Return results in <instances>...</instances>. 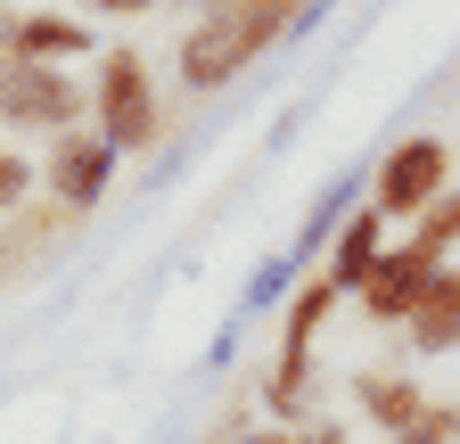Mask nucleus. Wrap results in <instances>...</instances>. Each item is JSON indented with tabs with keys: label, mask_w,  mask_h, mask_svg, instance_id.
<instances>
[{
	"label": "nucleus",
	"mask_w": 460,
	"mask_h": 444,
	"mask_svg": "<svg viewBox=\"0 0 460 444\" xmlns=\"http://www.w3.org/2000/svg\"><path fill=\"white\" fill-rule=\"evenodd\" d=\"M296 17H271V9H206L181 41V83L190 91H222L230 75H239L255 49H271Z\"/></svg>",
	"instance_id": "obj_1"
},
{
	"label": "nucleus",
	"mask_w": 460,
	"mask_h": 444,
	"mask_svg": "<svg viewBox=\"0 0 460 444\" xmlns=\"http://www.w3.org/2000/svg\"><path fill=\"white\" fill-rule=\"evenodd\" d=\"M91 116H99V140L115 156H140L156 140V91H148V58L140 49H107L99 58V83H91Z\"/></svg>",
	"instance_id": "obj_2"
},
{
	"label": "nucleus",
	"mask_w": 460,
	"mask_h": 444,
	"mask_svg": "<svg viewBox=\"0 0 460 444\" xmlns=\"http://www.w3.org/2000/svg\"><path fill=\"white\" fill-rule=\"evenodd\" d=\"M444 182H452L444 140L411 132V140H394V148H386V164L370 173V214H378V222H411L428 198H444Z\"/></svg>",
	"instance_id": "obj_3"
},
{
	"label": "nucleus",
	"mask_w": 460,
	"mask_h": 444,
	"mask_svg": "<svg viewBox=\"0 0 460 444\" xmlns=\"http://www.w3.org/2000/svg\"><path fill=\"white\" fill-rule=\"evenodd\" d=\"M83 116V91L66 83V67H0V124L17 132H75Z\"/></svg>",
	"instance_id": "obj_4"
},
{
	"label": "nucleus",
	"mask_w": 460,
	"mask_h": 444,
	"mask_svg": "<svg viewBox=\"0 0 460 444\" xmlns=\"http://www.w3.org/2000/svg\"><path fill=\"white\" fill-rule=\"evenodd\" d=\"M337 313V289L321 280V271H313V280L296 289V297H288V321H279V370H271V412H296L305 404V362H313V338H321V321Z\"/></svg>",
	"instance_id": "obj_5"
},
{
	"label": "nucleus",
	"mask_w": 460,
	"mask_h": 444,
	"mask_svg": "<svg viewBox=\"0 0 460 444\" xmlns=\"http://www.w3.org/2000/svg\"><path fill=\"white\" fill-rule=\"evenodd\" d=\"M33 182L66 206V214H83V206H99L107 182H115V148H107L99 132H58V140H49V164H33Z\"/></svg>",
	"instance_id": "obj_6"
},
{
	"label": "nucleus",
	"mask_w": 460,
	"mask_h": 444,
	"mask_svg": "<svg viewBox=\"0 0 460 444\" xmlns=\"http://www.w3.org/2000/svg\"><path fill=\"white\" fill-rule=\"evenodd\" d=\"M83 49H91L83 17H49V9L17 17V9H0V67H66Z\"/></svg>",
	"instance_id": "obj_7"
},
{
	"label": "nucleus",
	"mask_w": 460,
	"mask_h": 444,
	"mask_svg": "<svg viewBox=\"0 0 460 444\" xmlns=\"http://www.w3.org/2000/svg\"><path fill=\"white\" fill-rule=\"evenodd\" d=\"M428 271H444L436 255H420L411 239H402V247H378V263L362 271V313L370 321H411V305H420V289H428Z\"/></svg>",
	"instance_id": "obj_8"
},
{
	"label": "nucleus",
	"mask_w": 460,
	"mask_h": 444,
	"mask_svg": "<svg viewBox=\"0 0 460 444\" xmlns=\"http://www.w3.org/2000/svg\"><path fill=\"white\" fill-rule=\"evenodd\" d=\"M378 247H386V222L370 214V206H354V214H345L337 222V239H329V271H321V280L345 297V289H362V271L378 263Z\"/></svg>",
	"instance_id": "obj_9"
},
{
	"label": "nucleus",
	"mask_w": 460,
	"mask_h": 444,
	"mask_svg": "<svg viewBox=\"0 0 460 444\" xmlns=\"http://www.w3.org/2000/svg\"><path fill=\"white\" fill-rule=\"evenodd\" d=\"M411 346L420 354H452L460 346V271H428V289H420V305H411Z\"/></svg>",
	"instance_id": "obj_10"
},
{
	"label": "nucleus",
	"mask_w": 460,
	"mask_h": 444,
	"mask_svg": "<svg viewBox=\"0 0 460 444\" xmlns=\"http://www.w3.org/2000/svg\"><path fill=\"white\" fill-rule=\"evenodd\" d=\"M354 395H362V412H370L386 436H402V428L420 420V386L402 378V370H362V378H354Z\"/></svg>",
	"instance_id": "obj_11"
},
{
	"label": "nucleus",
	"mask_w": 460,
	"mask_h": 444,
	"mask_svg": "<svg viewBox=\"0 0 460 444\" xmlns=\"http://www.w3.org/2000/svg\"><path fill=\"white\" fill-rule=\"evenodd\" d=\"M411 222H420V239H411V247L444 263V247H460V190H452V198H428Z\"/></svg>",
	"instance_id": "obj_12"
},
{
	"label": "nucleus",
	"mask_w": 460,
	"mask_h": 444,
	"mask_svg": "<svg viewBox=\"0 0 460 444\" xmlns=\"http://www.w3.org/2000/svg\"><path fill=\"white\" fill-rule=\"evenodd\" d=\"M460 436V404H420V420L402 428L394 444H452Z\"/></svg>",
	"instance_id": "obj_13"
},
{
	"label": "nucleus",
	"mask_w": 460,
	"mask_h": 444,
	"mask_svg": "<svg viewBox=\"0 0 460 444\" xmlns=\"http://www.w3.org/2000/svg\"><path fill=\"white\" fill-rule=\"evenodd\" d=\"M25 190H33V164H25L17 148H0V214H9V206H17Z\"/></svg>",
	"instance_id": "obj_14"
},
{
	"label": "nucleus",
	"mask_w": 460,
	"mask_h": 444,
	"mask_svg": "<svg viewBox=\"0 0 460 444\" xmlns=\"http://www.w3.org/2000/svg\"><path fill=\"white\" fill-rule=\"evenodd\" d=\"M214 9H271V17H305V0H214Z\"/></svg>",
	"instance_id": "obj_15"
},
{
	"label": "nucleus",
	"mask_w": 460,
	"mask_h": 444,
	"mask_svg": "<svg viewBox=\"0 0 460 444\" xmlns=\"http://www.w3.org/2000/svg\"><path fill=\"white\" fill-rule=\"evenodd\" d=\"M99 17H140V9H156V0H91Z\"/></svg>",
	"instance_id": "obj_16"
},
{
	"label": "nucleus",
	"mask_w": 460,
	"mask_h": 444,
	"mask_svg": "<svg viewBox=\"0 0 460 444\" xmlns=\"http://www.w3.org/2000/svg\"><path fill=\"white\" fill-rule=\"evenodd\" d=\"M305 444H345V436H337V428H329V420H321V428H313V436H305Z\"/></svg>",
	"instance_id": "obj_17"
},
{
	"label": "nucleus",
	"mask_w": 460,
	"mask_h": 444,
	"mask_svg": "<svg viewBox=\"0 0 460 444\" xmlns=\"http://www.w3.org/2000/svg\"><path fill=\"white\" fill-rule=\"evenodd\" d=\"M247 444H288V428H255V436H247Z\"/></svg>",
	"instance_id": "obj_18"
},
{
	"label": "nucleus",
	"mask_w": 460,
	"mask_h": 444,
	"mask_svg": "<svg viewBox=\"0 0 460 444\" xmlns=\"http://www.w3.org/2000/svg\"><path fill=\"white\" fill-rule=\"evenodd\" d=\"M0 271H9V239H0Z\"/></svg>",
	"instance_id": "obj_19"
},
{
	"label": "nucleus",
	"mask_w": 460,
	"mask_h": 444,
	"mask_svg": "<svg viewBox=\"0 0 460 444\" xmlns=\"http://www.w3.org/2000/svg\"><path fill=\"white\" fill-rule=\"evenodd\" d=\"M288 444H305V436H288Z\"/></svg>",
	"instance_id": "obj_20"
}]
</instances>
